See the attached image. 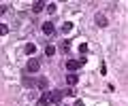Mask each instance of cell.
Returning <instances> with one entry per match:
<instances>
[{"label":"cell","mask_w":128,"mask_h":106,"mask_svg":"<svg viewBox=\"0 0 128 106\" xmlns=\"http://www.w3.org/2000/svg\"><path fill=\"white\" fill-rule=\"evenodd\" d=\"M26 70H28V72H38V70H41V62H38V60H34V57H32V60H28Z\"/></svg>","instance_id":"cell-1"},{"label":"cell","mask_w":128,"mask_h":106,"mask_svg":"<svg viewBox=\"0 0 128 106\" xmlns=\"http://www.w3.org/2000/svg\"><path fill=\"white\" fill-rule=\"evenodd\" d=\"M94 21H96V26H98V28H107V26H109V19H107L102 13H96Z\"/></svg>","instance_id":"cell-2"},{"label":"cell","mask_w":128,"mask_h":106,"mask_svg":"<svg viewBox=\"0 0 128 106\" xmlns=\"http://www.w3.org/2000/svg\"><path fill=\"white\" fill-rule=\"evenodd\" d=\"M49 96H51V102H54V104H60V102H62V98H64V91L54 89V91H49Z\"/></svg>","instance_id":"cell-3"},{"label":"cell","mask_w":128,"mask_h":106,"mask_svg":"<svg viewBox=\"0 0 128 106\" xmlns=\"http://www.w3.org/2000/svg\"><path fill=\"white\" fill-rule=\"evenodd\" d=\"M41 30H43V34H47V36H51V34L56 32V28H54V23H51V21H45L41 26Z\"/></svg>","instance_id":"cell-4"},{"label":"cell","mask_w":128,"mask_h":106,"mask_svg":"<svg viewBox=\"0 0 128 106\" xmlns=\"http://www.w3.org/2000/svg\"><path fill=\"white\" fill-rule=\"evenodd\" d=\"M49 104H54V102H51V96H49V93H43V96L38 98V102H36V106H49Z\"/></svg>","instance_id":"cell-5"},{"label":"cell","mask_w":128,"mask_h":106,"mask_svg":"<svg viewBox=\"0 0 128 106\" xmlns=\"http://www.w3.org/2000/svg\"><path fill=\"white\" fill-rule=\"evenodd\" d=\"M64 66H66V70H68V72H75V70L81 66V62H79V60H68Z\"/></svg>","instance_id":"cell-6"},{"label":"cell","mask_w":128,"mask_h":106,"mask_svg":"<svg viewBox=\"0 0 128 106\" xmlns=\"http://www.w3.org/2000/svg\"><path fill=\"white\" fill-rule=\"evenodd\" d=\"M30 9L34 11V13H41L43 9H47V4L43 2V0H36V2H32V4H30Z\"/></svg>","instance_id":"cell-7"},{"label":"cell","mask_w":128,"mask_h":106,"mask_svg":"<svg viewBox=\"0 0 128 106\" xmlns=\"http://www.w3.org/2000/svg\"><path fill=\"white\" fill-rule=\"evenodd\" d=\"M66 83H68L70 87H75V85L79 83V76H77V74H75V72H70L68 76H66Z\"/></svg>","instance_id":"cell-8"},{"label":"cell","mask_w":128,"mask_h":106,"mask_svg":"<svg viewBox=\"0 0 128 106\" xmlns=\"http://www.w3.org/2000/svg\"><path fill=\"white\" fill-rule=\"evenodd\" d=\"M36 87H38V89H47V78H45V76L36 78Z\"/></svg>","instance_id":"cell-9"},{"label":"cell","mask_w":128,"mask_h":106,"mask_svg":"<svg viewBox=\"0 0 128 106\" xmlns=\"http://www.w3.org/2000/svg\"><path fill=\"white\" fill-rule=\"evenodd\" d=\"M22 85H24V87H32V85H36V81H32V78L24 76V78H22Z\"/></svg>","instance_id":"cell-10"},{"label":"cell","mask_w":128,"mask_h":106,"mask_svg":"<svg viewBox=\"0 0 128 106\" xmlns=\"http://www.w3.org/2000/svg\"><path fill=\"white\" fill-rule=\"evenodd\" d=\"M60 30H62V34H68L70 30H73V23H70V21H66V23H64V26H62Z\"/></svg>","instance_id":"cell-11"},{"label":"cell","mask_w":128,"mask_h":106,"mask_svg":"<svg viewBox=\"0 0 128 106\" xmlns=\"http://www.w3.org/2000/svg\"><path fill=\"white\" fill-rule=\"evenodd\" d=\"M54 53H56V47H54V45H47V47H45V55H47V57H51Z\"/></svg>","instance_id":"cell-12"},{"label":"cell","mask_w":128,"mask_h":106,"mask_svg":"<svg viewBox=\"0 0 128 106\" xmlns=\"http://www.w3.org/2000/svg\"><path fill=\"white\" fill-rule=\"evenodd\" d=\"M34 51H36V47L32 45V42H28V45H26V53H28V55H34Z\"/></svg>","instance_id":"cell-13"},{"label":"cell","mask_w":128,"mask_h":106,"mask_svg":"<svg viewBox=\"0 0 128 106\" xmlns=\"http://www.w3.org/2000/svg\"><path fill=\"white\" fill-rule=\"evenodd\" d=\"M68 40H62V42H60V51H62V53H66V51H68Z\"/></svg>","instance_id":"cell-14"},{"label":"cell","mask_w":128,"mask_h":106,"mask_svg":"<svg viewBox=\"0 0 128 106\" xmlns=\"http://www.w3.org/2000/svg\"><path fill=\"white\" fill-rule=\"evenodd\" d=\"M56 11H58V6H56L54 2H49V4H47V13H56Z\"/></svg>","instance_id":"cell-15"},{"label":"cell","mask_w":128,"mask_h":106,"mask_svg":"<svg viewBox=\"0 0 128 106\" xmlns=\"http://www.w3.org/2000/svg\"><path fill=\"white\" fill-rule=\"evenodd\" d=\"M79 51H81V53H88V45H86V42H81V45H79Z\"/></svg>","instance_id":"cell-16"},{"label":"cell","mask_w":128,"mask_h":106,"mask_svg":"<svg viewBox=\"0 0 128 106\" xmlns=\"http://www.w3.org/2000/svg\"><path fill=\"white\" fill-rule=\"evenodd\" d=\"M6 32H9V28H6L4 23H2V26H0V34H6Z\"/></svg>","instance_id":"cell-17"},{"label":"cell","mask_w":128,"mask_h":106,"mask_svg":"<svg viewBox=\"0 0 128 106\" xmlns=\"http://www.w3.org/2000/svg\"><path fill=\"white\" fill-rule=\"evenodd\" d=\"M75 106H86V104H83V100H77V102H75Z\"/></svg>","instance_id":"cell-18"}]
</instances>
